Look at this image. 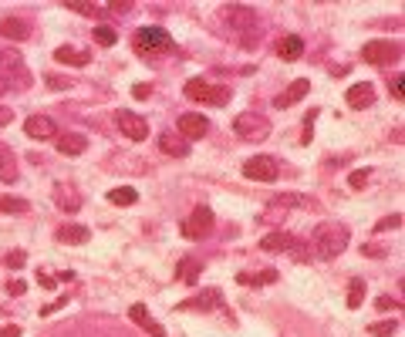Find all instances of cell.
<instances>
[{"instance_id": "33", "label": "cell", "mask_w": 405, "mask_h": 337, "mask_svg": "<svg viewBox=\"0 0 405 337\" xmlns=\"http://www.w3.org/2000/svg\"><path fill=\"white\" fill-rule=\"evenodd\" d=\"M368 179H372V168H355V172L348 176V185H351V189H365Z\"/></svg>"}, {"instance_id": "42", "label": "cell", "mask_w": 405, "mask_h": 337, "mask_svg": "<svg viewBox=\"0 0 405 337\" xmlns=\"http://www.w3.org/2000/svg\"><path fill=\"white\" fill-rule=\"evenodd\" d=\"M20 263H24V250H14V253H7V266H20Z\"/></svg>"}, {"instance_id": "24", "label": "cell", "mask_w": 405, "mask_h": 337, "mask_svg": "<svg viewBox=\"0 0 405 337\" xmlns=\"http://www.w3.org/2000/svg\"><path fill=\"white\" fill-rule=\"evenodd\" d=\"M0 179H4V183H14V179H17L14 152H11L7 145H0Z\"/></svg>"}, {"instance_id": "45", "label": "cell", "mask_w": 405, "mask_h": 337, "mask_svg": "<svg viewBox=\"0 0 405 337\" xmlns=\"http://www.w3.org/2000/svg\"><path fill=\"white\" fill-rule=\"evenodd\" d=\"M0 337H20V327H14V324H11V327H0Z\"/></svg>"}, {"instance_id": "35", "label": "cell", "mask_w": 405, "mask_h": 337, "mask_svg": "<svg viewBox=\"0 0 405 337\" xmlns=\"http://www.w3.org/2000/svg\"><path fill=\"white\" fill-rule=\"evenodd\" d=\"M399 226H402V216H399V213H392V216H385V219H378V223H375V233L399 230Z\"/></svg>"}, {"instance_id": "14", "label": "cell", "mask_w": 405, "mask_h": 337, "mask_svg": "<svg viewBox=\"0 0 405 337\" xmlns=\"http://www.w3.org/2000/svg\"><path fill=\"white\" fill-rule=\"evenodd\" d=\"M213 307H223V293H219L217 287L202 290L200 297H193V300H183L179 310H213Z\"/></svg>"}, {"instance_id": "3", "label": "cell", "mask_w": 405, "mask_h": 337, "mask_svg": "<svg viewBox=\"0 0 405 337\" xmlns=\"http://www.w3.org/2000/svg\"><path fill=\"white\" fill-rule=\"evenodd\" d=\"M186 98L189 102H200V105L223 108L226 102H230V88H223V85H206L202 78H189L186 81Z\"/></svg>"}, {"instance_id": "12", "label": "cell", "mask_w": 405, "mask_h": 337, "mask_svg": "<svg viewBox=\"0 0 405 337\" xmlns=\"http://www.w3.org/2000/svg\"><path fill=\"white\" fill-rule=\"evenodd\" d=\"M311 92V81H308V78H297L294 85H291V88H287V92H281L277 94V98H274V108H291V105H297V102H301V98H304V94Z\"/></svg>"}, {"instance_id": "18", "label": "cell", "mask_w": 405, "mask_h": 337, "mask_svg": "<svg viewBox=\"0 0 405 337\" xmlns=\"http://www.w3.org/2000/svg\"><path fill=\"white\" fill-rule=\"evenodd\" d=\"M301 243L294 233H270V236H264L260 240V250H267V253H281V250H291L294 253V246Z\"/></svg>"}, {"instance_id": "26", "label": "cell", "mask_w": 405, "mask_h": 337, "mask_svg": "<svg viewBox=\"0 0 405 337\" xmlns=\"http://www.w3.org/2000/svg\"><path fill=\"white\" fill-rule=\"evenodd\" d=\"M176 280H183V283H196L200 280V263L186 257V260L179 263V270H176Z\"/></svg>"}, {"instance_id": "43", "label": "cell", "mask_w": 405, "mask_h": 337, "mask_svg": "<svg viewBox=\"0 0 405 337\" xmlns=\"http://www.w3.org/2000/svg\"><path fill=\"white\" fill-rule=\"evenodd\" d=\"M11 122H14V111H11L7 105H0V128H4V125H11Z\"/></svg>"}, {"instance_id": "16", "label": "cell", "mask_w": 405, "mask_h": 337, "mask_svg": "<svg viewBox=\"0 0 405 337\" xmlns=\"http://www.w3.org/2000/svg\"><path fill=\"white\" fill-rule=\"evenodd\" d=\"M54 145L61 155H81L88 149V138L78 135V132H64V135H54Z\"/></svg>"}, {"instance_id": "44", "label": "cell", "mask_w": 405, "mask_h": 337, "mask_svg": "<svg viewBox=\"0 0 405 337\" xmlns=\"http://www.w3.org/2000/svg\"><path fill=\"white\" fill-rule=\"evenodd\" d=\"M361 253H365V257H385L382 246H361Z\"/></svg>"}, {"instance_id": "29", "label": "cell", "mask_w": 405, "mask_h": 337, "mask_svg": "<svg viewBox=\"0 0 405 337\" xmlns=\"http://www.w3.org/2000/svg\"><path fill=\"white\" fill-rule=\"evenodd\" d=\"M236 280H240V283H253V287H264V283H274V280H277V270H264V274H257V276L240 274Z\"/></svg>"}, {"instance_id": "40", "label": "cell", "mask_w": 405, "mask_h": 337, "mask_svg": "<svg viewBox=\"0 0 405 337\" xmlns=\"http://www.w3.org/2000/svg\"><path fill=\"white\" fill-rule=\"evenodd\" d=\"M24 290H28V283H24V280H11V283H7V293H14V297H20Z\"/></svg>"}, {"instance_id": "1", "label": "cell", "mask_w": 405, "mask_h": 337, "mask_svg": "<svg viewBox=\"0 0 405 337\" xmlns=\"http://www.w3.org/2000/svg\"><path fill=\"white\" fill-rule=\"evenodd\" d=\"M311 246L321 260H338L344 250H348V226H341V223H321L311 236Z\"/></svg>"}, {"instance_id": "30", "label": "cell", "mask_w": 405, "mask_h": 337, "mask_svg": "<svg viewBox=\"0 0 405 337\" xmlns=\"http://www.w3.org/2000/svg\"><path fill=\"white\" fill-rule=\"evenodd\" d=\"M0 68H4V71H24V58H20V54H17V51H0Z\"/></svg>"}, {"instance_id": "8", "label": "cell", "mask_w": 405, "mask_h": 337, "mask_svg": "<svg viewBox=\"0 0 405 337\" xmlns=\"http://www.w3.org/2000/svg\"><path fill=\"white\" fill-rule=\"evenodd\" d=\"M243 176H247V179H257V183H277V176H281V162H277L274 155L247 159V162H243Z\"/></svg>"}, {"instance_id": "22", "label": "cell", "mask_w": 405, "mask_h": 337, "mask_svg": "<svg viewBox=\"0 0 405 337\" xmlns=\"http://www.w3.org/2000/svg\"><path fill=\"white\" fill-rule=\"evenodd\" d=\"M54 202L61 206L64 213H78L81 196L75 192V189H68V185H54Z\"/></svg>"}, {"instance_id": "32", "label": "cell", "mask_w": 405, "mask_h": 337, "mask_svg": "<svg viewBox=\"0 0 405 337\" xmlns=\"http://www.w3.org/2000/svg\"><path fill=\"white\" fill-rule=\"evenodd\" d=\"M395 331H399V321H378V324L368 327V334L372 337H392Z\"/></svg>"}, {"instance_id": "38", "label": "cell", "mask_w": 405, "mask_h": 337, "mask_svg": "<svg viewBox=\"0 0 405 337\" xmlns=\"http://www.w3.org/2000/svg\"><path fill=\"white\" fill-rule=\"evenodd\" d=\"M71 81L68 78H58V75H47V88H54V92H64Z\"/></svg>"}, {"instance_id": "36", "label": "cell", "mask_w": 405, "mask_h": 337, "mask_svg": "<svg viewBox=\"0 0 405 337\" xmlns=\"http://www.w3.org/2000/svg\"><path fill=\"white\" fill-rule=\"evenodd\" d=\"M128 317H132V321H135V324L142 327V324L149 321V310H145L142 304H132V310H128Z\"/></svg>"}, {"instance_id": "48", "label": "cell", "mask_w": 405, "mask_h": 337, "mask_svg": "<svg viewBox=\"0 0 405 337\" xmlns=\"http://www.w3.org/2000/svg\"><path fill=\"white\" fill-rule=\"evenodd\" d=\"M7 88H11V85H7V81H0V94L7 92Z\"/></svg>"}, {"instance_id": "5", "label": "cell", "mask_w": 405, "mask_h": 337, "mask_svg": "<svg viewBox=\"0 0 405 337\" xmlns=\"http://www.w3.org/2000/svg\"><path fill=\"white\" fill-rule=\"evenodd\" d=\"M234 132L243 142H264L270 135V122H267L264 115H257V111H243V115L234 118Z\"/></svg>"}, {"instance_id": "37", "label": "cell", "mask_w": 405, "mask_h": 337, "mask_svg": "<svg viewBox=\"0 0 405 337\" xmlns=\"http://www.w3.org/2000/svg\"><path fill=\"white\" fill-rule=\"evenodd\" d=\"M389 92H392V98H395V102H402V75L389 78Z\"/></svg>"}, {"instance_id": "21", "label": "cell", "mask_w": 405, "mask_h": 337, "mask_svg": "<svg viewBox=\"0 0 405 337\" xmlns=\"http://www.w3.org/2000/svg\"><path fill=\"white\" fill-rule=\"evenodd\" d=\"M267 206H274V209H311L314 200L308 196H297V192H284V196H270Z\"/></svg>"}, {"instance_id": "19", "label": "cell", "mask_w": 405, "mask_h": 337, "mask_svg": "<svg viewBox=\"0 0 405 337\" xmlns=\"http://www.w3.org/2000/svg\"><path fill=\"white\" fill-rule=\"evenodd\" d=\"M344 102H348L351 108H368V105H375V88L368 85V81L351 85V88H348V94H344Z\"/></svg>"}, {"instance_id": "34", "label": "cell", "mask_w": 405, "mask_h": 337, "mask_svg": "<svg viewBox=\"0 0 405 337\" xmlns=\"http://www.w3.org/2000/svg\"><path fill=\"white\" fill-rule=\"evenodd\" d=\"M68 11H75V14H85V17H105L109 7H95V4H71Z\"/></svg>"}, {"instance_id": "15", "label": "cell", "mask_w": 405, "mask_h": 337, "mask_svg": "<svg viewBox=\"0 0 405 337\" xmlns=\"http://www.w3.org/2000/svg\"><path fill=\"white\" fill-rule=\"evenodd\" d=\"M0 34H4L7 41H28V37H31V24H28L24 17H4V20H0Z\"/></svg>"}, {"instance_id": "13", "label": "cell", "mask_w": 405, "mask_h": 337, "mask_svg": "<svg viewBox=\"0 0 405 337\" xmlns=\"http://www.w3.org/2000/svg\"><path fill=\"white\" fill-rule=\"evenodd\" d=\"M54 240L64 246H81L92 240V233H88V226H78V223H64L61 230L54 233Z\"/></svg>"}, {"instance_id": "46", "label": "cell", "mask_w": 405, "mask_h": 337, "mask_svg": "<svg viewBox=\"0 0 405 337\" xmlns=\"http://www.w3.org/2000/svg\"><path fill=\"white\" fill-rule=\"evenodd\" d=\"M375 307H378V310H392V297H378V300H375Z\"/></svg>"}, {"instance_id": "27", "label": "cell", "mask_w": 405, "mask_h": 337, "mask_svg": "<svg viewBox=\"0 0 405 337\" xmlns=\"http://www.w3.org/2000/svg\"><path fill=\"white\" fill-rule=\"evenodd\" d=\"M361 300H365V280L355 276V280L348 283V307H351V310H358Z\"/></svg>"}, {"instance_id": "10", "label": "cell", "mask_w": 405, "mask_h": 337, "mask_svg": "<svg viewBox=\"0 0 405 337\" xmlns=\"http://www.w3.org/2000/svg\"><path fill=\"white\" fill-rule=\"evenodd\" d=\"M179 132H183L186 142H193V138H206L210 135V118H202V115H196V111H186V115H179Z\"/></svg>"}, {"instance_id": "6", "label": "cell", "mask_w": 405, "mask_h": 337, "mask_svg": "<svg viewBox=\"0 0 405 337\" xmlns=\"http://www.w3.org/2000/svg\"><path fill=\"white\" fill-rule=\"evenodd\" d=\"M226 17H230V24H234V31L240 34V41H243V44H253V41L260 37L257 14H253L250 7H226Z\"/></svg>"}, {"instance_id": "31", "label": "cell", "mask_w": 405, "mask_h": 337, "mask_svg": "<svg viewBox=\"0 0 405 337\" xmlns=\"http://www.w3.org/2000/svg\"><path fill=\"white\" fill-rule=\"evenodd\" d=\"M115 41H119V34L111 31L109 24H98V27H95V44H102V47H111V44H115Z\"/></svg>"}, {"instance_id": "2", "label": "cell", "mask_w": 405, "mask_h": 337, "mask_svg": "<svg viewBox=\"0 0 405 337\" xmlns=\"http://www.w3.org/2000/svg\"><path fill=\"white\" fill-rule=\"evenodd\" d=\"M132 47L139 51V58H152V61H156V58H166V54L176 51L169 31H162V27H142V31H135Z\"/></svg>"}, {"instance_id": "9", "label": "cell", "mask_w": 405, "mask_h": 337, "mask_svg": "<svg viewBox=\"0 0 405 337\" xmlns=\"http://www.w3.org/2000/svg\"><path fill=\"white\" fill-rule=\"evenodd\" d=\"M115 125H119V128H122V135L132 138V142H142V138H149V122H145L142 115H135V111H128V108L115 111Z\"/></svg>"}, {"instance_id": "41", "label": "cell", "mask_w": 405, "mask_h": 337, "mask_svg": "<svg viewBox=\"0 0 405 337\" xmlns=\"http://www.w3.org/2000/svg\"><path fill=\"white\" fill-rule=\"evenodd\" d=\"M149 94H152V88H149V85H135V88H132V98H135V102L149 98Z\"/></svg>"}, {"instance_id": "4", "label": "cell", "mask_w": 405, "mask_h": 337, "mask_svg": "<svg viewBox=\"0 0 405 337\" xmlns=\"http://www.w3.org/2000/svg\"><path fill=\"white\" fill-rule=\"evenodd\" d=\"M213 223H217V216L210 206H196L193 213L179 223V233L186 236V240H202V236H210L213 233Z\"/></svg>"}, {"instance_id": "47", "label": "cell", "mask_w": 405, "mask_h": 337, "mask_svg": "<svg viewBox=\"0 0 405 337\" xmlns=\"http://www.w3.org/2000/svg\"><path fill=\"white\" fill-rule=\"evenodd\" d=\"M37 280H41V287H47V290H51V287H54V283H58V280H54V276H47V274H37Z\"/></svg>"}, {"instance_id": "23", "label": "cell", "mask_w": 405, "mask_h": 337, "mask_svg": "<svg viewBox=\"0 0 405 337\" xmlns=\"http://www.w3.org/2000/svg\"><path fill=\"white\" fill-rule=\"evenodd\" d=\"M277 54H281L284 61H297V58L304 54V41H301L297 34H291V37H284L281 44H277Z\"/></svg>"}, {"instance_id": "11", "label": "cell", "mask_w": 405, "mask_h": 337, "mask_svg": "<svg viewBox=\"0 0 405 337\" xmlns=\"http://www.w3.org/2000/svg\"><path fill=\"white\" fill-rule=\"evenodd\" d=\"M24 132H28V138H34V142H44V138L58 135V125H54V118H47V115H31V118L24 122Z\"/></svg>"}, {"instance_id": "7", "label": "cell", "mask_w": 405, "mask_h": 337, "mask_svg": "<svg viewBox=\"0 0 405 337\" xmlns=\"http://www.w3.org/2000/svg\"><path fill=\"white\" fill-rule=\"evenodd\" d=\"M361 58H365V64L385 68V64H395L402 58V47L392 44V41H368V44L361 47Z\"/></svg>"}, {"instance_id": "20", "label": "cell", "mask_w": 405, "mask_h": 337, "mask_svg": "<svg viewBox=\"0 0 405 337\" xmlns=\"http://www.w3.org/2000/svg\"><path fill=\"white\" fill-rule=\"evenodd\" d=\"M159 149L166 155H176V159H186L189 155V142L183 135H172V132H162L159 135Z\"/></svg>"}, {"instance_id": "25", "label": "cell", "mask_w": 405, "mask_h": 337, "mask_svg": "<svg viewBox=\"0 0 405 337\" xmlns=\"http://www.w3.org/2000/svg\"><path fill=\"white\" fill-rule=\"evenodd\" d=\"M31 209L28 200H17V196H0V216H24Z\"/></svg>"}, {"instance_id": "28", "label": "cell", "mask_w": 405, "mask_h": 337, "mask_svg": "<svg viewBox=\"0 0 405 337\" xmlns=\"http://www.w3.org/2000/svg\"><path fill=\"white\" fill-rule=\"evenodd\" d=\"M135 200H139V196H135L132 185H122V189H111L109 192V202H115V206H132Z\"/></svg>"}, {"instance_id": "17", "label": "cell", "mask_w": 405, "mask_h": 337, "mask_svg": "<svg viewBox=\"0 0 405 337\" xmlns=\"http://www.w3.org/2000/svg\"><path fill=\"white\" fill-rule=\"evenodd\" d=\"M54 61L71 64V68H85V64L92 61V51H78V47H71V44H61L54 51Z\"/></svg>"}, {"instance_id": "39", "label": "cell", "mask_w": 405, "mask_h": 337, "mask_svg": "<svg viewBox=\"0 0 405 337\" xmlns=\"http://www.w3.org/2000/svg\"><path fill=\"white\" fill-rule=\"evenodd\" d=\"M64 304H68V293H64V297H58V300H54V304L41 307V317H47V314H54V310H58V307H64Z\"/></svg>"}]
</instances>
